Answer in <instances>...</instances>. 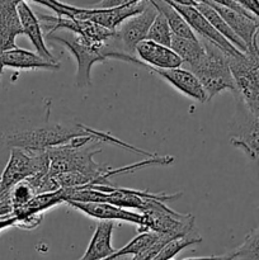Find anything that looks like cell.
Segmentation results:
<instances>
[{"label": "cell", "mask_w": 259, "mask_h": 260, "mask_svg": "<svg viewBox=\"0 0 259 260\" xmlns=\"http://www.w3.org/2000/svg\"><path fill=\"white\" fill-rule=\"evenodd\" d=\"M43 7L50 8L56 13V17L69 18L75 20H85L109 30H116L124 20L140 14L146 8V0H131V2H121L117 5L102 8H78L74 5L63 4L56 0H38Z\"/></svg>", "instance_id": "obj_1"}, {"label": "cell", "mask_w": 259, "mask_h": 260, "mask_svg": "<svg viewBox=\"0 0 259 260\" xmlns=\"http://www.w3.org/2000/svg\"><path fill=\"white\" fill-rule=\"evenodd\" d=\"M91 128L83 124H46L33 129L13 132L5 136V144L10 149L27 151H46L52 147L66 145L74 139L89 136Z\"/></svg>", "instance_id": "obj_2"}, {"label": "cell", "mask_w": 259, "mask_h": 260, "mask_svg": "<svg viewBox=\"0 0 259 260\" xmlns=\"http://www.w3.org/2000/svg\"><path fill=\"white\" fill-rule=\"evenodd\" d=\"M198 40L202 42L205 53L201 57L200 62L190 68V71L201 81L208 101L223 90L236 93L235 80L229 63V55H226L221 48L210 41L201 37H198Z\"/></svg>", "instance_id": "obj_3"}, {"label": "cell", "mask_w": 259, "mask_h": 260, "mask_svg": "<svg viewBox=\"0 0 259 260\" xmlns=\"http://www.w3.org/2000/svg\"><path fill=\"white\" fill-rule=\"evenodd\" d=\"M48 40L60 42L61 45L65 46L73 56L75 57L78 69H76V85L79 88L89 86L91 84V68L95 62H103L107 58H116V60L127 61V62L137 63L146 68L144 62L139 60L136 56L124 55V53H118L112 50L111 43L107 47H95L85 41L81 40L80 37L75 35H71L69 37H62V36H48Z\"/></svg>", "instance_id": "obj_4"}, {"label": "cell", "mask_w": 259, "mask_h": 260, "mask_svg": "<svg viewBox=\"0 0 259 260\" xmlns=\"http://www.w3.org/2000/svg\"><path fill=\"white\" fill-rule=\"evenodd\" d=\"M229 63L236 85L239 102L254 116L259 117V46L253 43L246 53L229 56Z\"/></svg>", "instance_id": "obj_5"}, {"label": "cell", "mask_w": 259, "mask_h": 260, "mask_svg": "<svg viewBox=\"0 0 259 260\" xmlns=\"http://www.w3.org/2000/svg\"><path fill=\"white\" fill-rule=\"evenodd\" d=\"M47 152L46 151H27L22 149H10V156L7 167L0 175L4 190L10 189L18 183L27 180L37 175L48 174Z\"/></svg>", "instance_id": "obj_6"}, {"label": "cell", "mask_w": 259, "mask_h": 260, "mask_svg": "<svg viewBox=\"0 0 259 260\" xmlns=\"http://www.w3.org/2000/svg\"><path fill=\"white\" fill-rule=\"evenodd\" d=\"M42 29L47 36L53 35L61 29L69 30V33L80 37L86 43L95 47H107L116 37V30H109L85 20L69 19L63 17H52V15H38Z\"/></svg>", "instance_id": "obj_7"}, {"label": "cell", "mask_w": 259, "mask_h": 260, "mask_svg": "<svg viewBox=\"0 0 259 260\" xmlns=\"http://www.w3.org/2000/svg\"><path fill=\"white\" fill-rule=\"evenodd\" d=\"M156 8L151 2H147L146 8L140 14L124 20L116 29L113 46L118 52L135 56L136 48L142 41L146 40L147 32L157 15Z\"/></svg>", "instance_id": "obj_8"}, {"label": "cell", "mask_w": 259, "mask_h": 260, "mask_svg": "<svg viewBox=\"0 0 259 260\" xmlns=\"http://www.w3.org/2000/svg\"><path fill=\"white\" fill-rule=\"evenodd\" d=\"M169 4L187 20L193 32L198 33L201 38H205V40L212 42L229 56H238L243 53L238 48L234 47L225 37H222L211 25V23L193 7V0H170Z\"/></svg>", "instance_id": "obj_9"}, {"label": "cell", "mask_w": 259, "mask_h": 260, "mask_svg": "<svg viewBox=\"0 0 259 260\" xmlns=\"http://www.w3.org/2000/svg\"><path fill=\"white\" fill-rule=\"evenodd\" d=\"M239 106H241L243 116L231 136L230 142L233 146L243 150L259 165V117L251 114L240 102Z\"/></svg>", "instance_id": "obj_10"}, {"label": "cell", "mask_w": 259, "mask_h": 260, "mask_svg": "<svg viewBox=\"0 0 259 260\" xmlns=\"http://www.w3.org/2000/svg\"><path fill=\"white\" fill-rule=\"evenodd\" d=\"M208 5L213 8L218 14L222 17V19L228 23L234 33L245 43L249 48L253 46L255 41H258L259 33V19L253 15H244L240 13H236L229 8L222 7L218 4L216 0H206Z\"/></svg>", "instance_id": "obj_11"}, {"label": "cell", "mask_w": 259, "mask_h": 260, "mask_svg": "<svg viewBox=\"0 0 259 260\" xmlns=\"http://www.w3.org/2000/svg\"><path fill=\"white\" fill-rule=\"evenodd\" d=\"M75 210L85 213L93 218H98L101 221H124L140 226L139 231L144 230L146 226V220L144 215L126 208L116 207L108 203H80V202H68Z\"/></svg>", "instance_id": "obj_12"}, {"label": "cell", "mask_w": 259, "mask_h": 260, "mask_svg": "<svg viewBox=\"0 0 259 260\" xmlns=\"http://www.w3.org/2000/svg\"><path fill=\"white\" fill-rule=\"evenodd\" d=\"M18 14H19L20 23H22L23 35H25L29 38L32 45L35 46L36 53L41 56L43 60L48 61V62L60 63L57 58L51 53V51L46 46L45 37H43V29L40 19L35 14V12L30 9L27 2L20 0L19 5H18Z\"/></svg>", "instance_id": "obj_13"}, {"label": "cell", "mask_w": 259, "mask_h": 260, "mask_svg": "<svg viewBox=\"0 0 259 260\" xmlns=\"http://www.w3.org/2000/svg\"><path fill=\"white\" fill-rule=\"evenodd\" d=\"M136 55L147 69L156 70H170L182 66L183 61L170 47L157 45L151 41H142L136 48Z\"/></svg>", "instance_id": "obj_14"}, {"label": "cell", "mask_w": 259, "mask_h": 260, "mask_svg": "<svg viewBox=\"0 0 259 260\" xmlns=\"http://www.w3.org/2000/svg\"><path fill=\"white\" fill-rule=\"evenodd\" d=\"M18 0H0V52L17 48L15 38L23 35Z\"/></svg>", "instance_id": "obj_15"}, {"label": "cell", "mask_w": 259, "mask_h": 260, "mask_svg": "<svg viewBox=\"0 0 259 260\" xmlns=\"http://www.w3.org/2000/svg\"><path fill=\"white\" fill-rule=\"evenodd\" d=\"M150 70L161 76L164 80L172 84L174 88L182 91L184 95L189 96V98L195 99L200 103H205V102L208 101L207 94H206L202 84L192 71L184 70V69L180 68L170 69V70H156V69H150Z\"/></svg>", "instance_id": "obj_16"}, {"label": "cell", "mask_w": 259, "mask_h": 260, "mask_svg": "<svg viewBox=\"0 0 259 260\" xmlns=\"http://www.w3.org/2000/svg\"><path fill=\"white\" fill-rule=\"evenodd\" d=\"M4 68L18 69V70H58L60 63H52L43 60L32 51L23 48H13V50L0 52V79Z\"/></svg>", "instance_id": "obj_17"}, {"label": "cell", "mask_w": 259, "mask_h": 260, "mask_svg": "<svg viewBox=\"0 0 259 260\" xmlns=\"http://www.w3.org/2000/svg\"><path fill=\"white\" fill-rule=\"evenodd\" d=\"M116 228L113 221H101L90 239L88 249L79 260H104L116 253L112 246V235Z\"/></svg>", "instance_id": "obj_18"}, {"label": "cell", "mask_w": 259, "mask_h": 260, "mask_svg": "<svg viewBox=\"0 0 259 260\" xmlns=\"http://www.w3.org/2000/svg\"><path fill=\"white\" fill-rule=\"evenodd\" d=\"M61 203H63L61 189L55 190V192L43 193V194H37L27 205L17 208L13 212V217L17 218L18 222H19V221L27 220V218L30 217L43 216L45 211H47L48 208L55 207V206L61 205Z\"/></svg>", "instance_id": "obj_19"}, {"label": "cell", "mask_w": 259, "mask_h": 260, "mask_svg": "<svg viewBox=\"0 0 259 260\" xmlns=\"http://www.w3.org/2000/svg\"><path fill=\"white\" fill-rule=\"evenodd\" d=\"M193 7H195L196 9H197L198 12L211 23V25H212L222 37H225L234 47L238 48V50L243 53L248 52V47L245 46V43L231 30V28L229 27L228 23L222 19V17H221L211 5H208L207 3H206V0H202V2L193 0Z\"/></svg>", "instance_id": "obj_20"}, {"label": "cell", "mask_w": 259, "mask_h": 260, "mask_svg": "<svg viewBox=\"0 0 259 260\" xmlns=\"http://www.w3.org/2000/svg\"><path fill=\"white\" fill-rule=\"evenodd\" d=\"M151 3L156 8L157 12L161 13L165 17L173 36L180 38H187V40H198V37L193 32L192 28L189 27L187 20L169 4V2H165V0H151Z\"/></svg>", "instance_id": "obj_21"}, {"label": "cell", "mask_w": 259, "mask_h": 260, "mask_svg": "<svg viewBox=\"0 0 259 260\" xmlns=\"http://www.w3.org/2000/svg\"><path fill=\"white\" fill-rule=\"evenodd\" d=\"M170 48L179 56L183 63L189 65V68L197 65L205 53V48L200 40H187L175 36H173Z\"/></svg>", "instance_id": "obj_22"}, {"label": "cell", "mask_w": 259, "mask_h": 260, "mask_svg": "<svg viewBox=\"0 0 259 260\" xmlns=\"http://www.w3.org/2000/svg\"><path fill=\"white\" fill-rule=\"evenodd\" d=\"M229 256L230 260H259V225L245 236L243 243Z\"/></svg>", "instance_id": "obj_23"}, {"label": "cell", "mask_w": 259, "mask_h": 260, "mask_svg": "<svg viewBox=\"0 0 259 260\" xmlns=\"http://www.w3.org/2000/svg\"><path fill=\"white\" fill-rule=\"evenodd\" d=\"M172 38L173 33L170 30L167 19H165V17L161 13H157L156 18L154 19L149 32H147L146 40L157 43V45L170 47V45H172Z\"/></svg>", "instance_id": "obj_24"}, {"label": "cell", "mask_w": 259, "mask_h": 260, "mask_svg": "<svg viewBox=\"0 0 259 260\" xmlns=\"http://www.w3.org/2000/svg\"><path fill=\"white\" fill-rule=\"evenodd\" d=\"M8 190H9L10 198H12L14 211L17 208L22 207V206L27 205L32 198L37 196L35 188L32 187V184L28 180H23V182L18 183L17 185H14V187H12Z\"/></svg>", "instance_id": "obj_25"}, {"label": "cell", "mask_w": 259, "mask_h": 260, "mask_svg": "<svg viewBox=\"0 0 259 260\" xmlns=\"http://www.w3.org/2000/svg\"><path fill=\"white\" fill-rule=\"evenodd\" d=\"M13 212H14V207H13L9 190L7 189L0 194V218L13 217Z\"/></svg>", "instance_id": "obj_26"}, {"label": "cell", "mask_w": 259, "mask_h": 260, "mask_svg": "<svg viewBox=\"0 0 259 260\" xmlns=\"http://www.w3.org/2000/svg\"><path fill=\"white\" fill-rule=\"evenodd\" d=\"M239 2L248 12L259 19V0H239Z\"/></svg>", "instance_id": "obj_27"}, {"label": "cell", "mask_w": 259, "mask_h": 260, "mask_svg": "<svg viewBox=\"0 0 259 260\" xmlns=\"http://www.w3.org/2000/svg\"><path fill=\"white\" fill-rule=\"evenodd\" d=\"M18 220L15 217H8V218H0V233L4 231L5 229L12 228V226H17Z\"/></svg>", "instance_id": "obj_28"}, {"label": "cell", "mask_w": 259, "mask_h": 260, "mask_svg": "<svg viewBox=\"0 0 259 260\" xmlns=\"http://www.w3.org/2000/svg\"><path fill=\"white\" fill-rule=\"evenodd\" d=\"M184 260H230V256L228 255H213V256H202V258H187Z\"/></svg>", "instance_id": "obj_29"}, {"label": "cell", "mask_w": 259, "mask_h": 260, "mask_svg": "<svg viewBox=\"0 0 259 260\" xmlns=\"http://www.w3.org/2000/svg\"><path fill=\"white\" fill-rule=\"evenodd\" d=\"M3 192H4V188H3V185H2V182H0V194H2Z\"/></svg>", "instance_id": "obj_30"}]
</instances>
